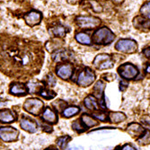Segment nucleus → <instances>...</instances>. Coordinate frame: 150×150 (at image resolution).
I'll use <instances>...</instances> for the list:
<instances>
[{"instance_id":"nucleus-1","label":"nucleus","mask_w":150,"mask_h":150,"mask_svg":"<svg viewBox=\"0 0 150 150\" xmlns=\"http://www.w3.org/2000/svg\"><path fill=\"white\" fill-rule=\"evenodd\" d=\"M115 40V34L107 27H102L94 32L92 40L97 45L106 46Z\"/></svg>"},{"instance_id":"nucleus-2","label":"nucleus","mask_w":150,"mask_h":150,"mask_svg":"<svg viewBox=\"0 0 150 150\" xmlns=\"http://www.w3.org/2000/svg\"><path fill=\"white\" fill-rule=\"evenodd\" d=\"M76 25L83 30H91L98 27L102 21L100 18L95 16H79L76 18Z\"/></svg>"},{"instance_id":"nucleus-3","label":"nucleus","mask_w":150,"mask_h":150,"mask_svg":"<svg viewBox=\"0 0 150 150\" xmlns=\"http://www.w3.org/2000/svg\"><path fill=\"white\" fill-rule=\"evenodd\" d=\"M115 49L123 53H134L138 50V43L136 42V40L131 39H121L118 40V42L115 45Z\"/></svg>"},{"instance_id":"nucleus-4","label":"nucleus","mask_w":150,"mask_h":150,"mask_svg":"<svg viewBox=\"0 0 150 150\" xmlns=\"http://www.w3.org/2000/svg\"><path fill=\"white\" fill-rule=\"evenodd\" d=\"M23 109L25 112L37 116L42 112L43 103L39 99L31 98L25 101V103H23Z\"/></svg>"},{"instance_id":"nucleus-5","label":"nucleus","mask_w":150,"mask_h":150,"mask_svg":"<svg viewBox=\"0 0 150 150\" xmlns=\"http://www.w3.org/2000/svg\"><path fill=\"white\" fill-rule=\"evenodd\" d=\"M118 72L120 76L127 80H130L135 78L138 76V69L131 63H125L119 67Z\"/></svg>"},{"instance_id":"nucleus-6","label":"nucleus","mask_w":150,"mask_h":150,"mask_svg":"<svg viewBox=\"0 0 150 150\" xmlns=\"http://www.w3.org/2000/svg\"><path fill=\"white\" fill-rule=\"evenodd\" d=\"M113 61L110 55L99 54L93 59V66L98 69H109L113 67Z\"/></svg>"},{"instance_id":"nucleus-7","label":"nucleus","mask_w":150,"mask_h":150,"mask_svg":"<svg viewBox=\"0 0 150 150\" xmlns=\"http://www.w3.org/2000/svg\"><path fill=\"white\" fill-rule=\"evenodd\" d=\"M95 79L94 73L88 67L85 69L83 71H81L77 77V84L80 86H89L93 83Z\"/></svg>"},{"instance_id":"nucleus-8","label":"nucleus","mask_w":150,"mask_h":150,"mask_svg":"<svg viewBox=\"0 0 150 150\" xmlns=\"http://www.w3.org/2000/svg\"><path fill=\"white\" fill-rule=\"evenodd\" d=\"M74 58V54L71 50H69L67 49H59L52 52L51 59L55 62H64L70 60Z\"/></svg>"},{"instance_id":"nucleus-9","label":"nucleus","mask_w":150,"mask_h":150,"mask_svg":"<svg viewBox=\"0 0 150 150\" xmlns=\"http://www.w3.org/2000/svg\"><path fill=\"white\" fill-rule=\"evenodd\" d=\"M19 132L12 127H5L0 129V139L5 142L16 141L18 138Z\"/></svg>"},{"instance_id":"nucleus-10","label":"nucleus","mask_w":150,"mask_h":150,"mask_svg":"<svg viewBox=\"0 0 150 150\" xmlns=\"http://www.w3.org/2000/svg\"><path fill=\"white\" fill-rule=\"evenodd\" d=\"M23 19L27 25L30 27H33L40 23L42 19V13L37 10H32L29 13H27L26 15H24Z\"/></svg>"},{"instance_id":"nucleus-11","label":"nucleus","mask_w":150,"mask_h":150,"mask_svg":"<svg viewBox=\"0 0 150 150\" xmlns=\"http://www.w3.org/2000/svg\"><path fill=\"white\" fill-rule=\"evenodd\" d=\"M57 76L62 79H69L73 73V67L71 64H60L57 67L56 69Z\"/></svg>"},{"instance_id":"nucleus-12","label":"nucleus","mask_w":150,"mask_h":150,"mask_svg":"<svg viewBox=\"0 0 150 150\" xmlns=\"http://www.w3.org/2000/svg\"><path fill=\"white\" fill-rule=\"evenodd\" d=\"M69 32V29L66 27L65 25L62 24H57L53 27H50L49 29V33L50 35L53 37H57V38H62L65 37L66 34Z\"/></svg>"},{"instance_id":"nucleus-13","label":"nucleus","mask_w":150,"mask_h":150,"mask_svg":"<svg viewBox=\"0 0 150 150\" xmlns=\"http://www.w3.org/2000/svg\"><path fill=\"white\" fill-rule=\"evenodd\" d=\"M134 26L136 27L137 29L144 31V32H147L150 30V21L143 18L141 16H137L134 19Z\"/></svg>"},{"instance_id":"nucleus-14","label":"nucleus","mask_w":150,"mask_h":150,"mask_svg":"<svg viewBox=\"0 0 150 150\" xmlns=\"http://www.w3.org/2000/svg\"><path fill=\"white\" fill-rule=\"evenodd\" d=\"M42 118L48 123H56L58 121V116L55 112H53L50 107H47L42 112Z\"/></svg>"},{"instance_id":"nucleus-15","label":"nucleus","mask_w":150,"mask_h":150,"mask_svg":"<svg viewBox=\"0 0 150 150\" xmlns=\"http://www.w3.org/2000/svg\"><path fill=\"white\" fill-rule=\"evenodd\" d=\"M20 126L23 130L29 132V133H34L37 130V124L35 123V122H33V120H30L28 119L21 120Z\"/></svg>"},{"instance_id":"nucleus-16","label":"nucleus","mask_w":150,"mask_h":150,"mask_svg":"<svg viewBox=\"0 0 150 150\" xmlns=\"http://www.w3.org/2000/svg\"><path fill=\"white\" fill-rule=\"evenodd\" d=\"M16 117L10 110H2L0 111V121L3 123H11L16 120Z\"/></svg>"},{"instance_id":"nucleus-17","label":"nucleus","mask_w":150,"mask_h":150,"mask_svg":"<svg viewBox=\"0 0 150 150\" xmlns=\"http://www.w3.org/2000/svg\"><path fill=\"white\" fill-rule=\"evenodd\" d=\"M28 91V87H26L23 84H15L10 88V93L13 95H18V96L25 95Z\"/></svg>"},{"instance_id":"nucleus-18","label":"nucleus","mask_w":150,"mask_h":150,"mask_svg":"<svg viewBox=\"0 0 150 150\" xmlns=\"http://www.w3.org/2000/svg\"><path fill=\"white\" fill-rule=\"evenodd\" d=\"M76 40L80 43V44H83V45H91L92 44V38L90 37L89 34L86 33H77L75 36Z\"/></svg>"},{"instance_id":"nucleus-19","label":"nucleus","mask_w":150,"mask_h":150,"mask_svg":"<svg viewBox=\"0 0 150 150\" xmlns=\"http://www.w3.org/2000/svg\"><path fill=\"white\" fill-rule=\"evenodd\" d=\"M128 132L132 136V137H138V136H142L145 132V129L137 123H131L128 127Z\"/></svg>"},{"instance_id":"nucleus-20","label":"nucleus","mask_w":150,"mask_h":150,"mask_svg":"<svg viewBox=\"0 0 150 150\" xmlns=\"http://www.w3.org/2000/svg\"><path fill=\"white\" fill-rule=\"evenodd\" d=\"M85 105L87 109L91 111H95V110H99L100 107L98 105V103L93 96L89 95L85 99Z\"/></svg>"},{"instance_id":"nucleus-21","label":"nucleus","mask_w":150,"mask_h":150,"mask_svg":"<svg viewBox=\"0 0 150 150\" xmlns=\"http://www.w3.org/2000/svg\"><path fill=\"white\" fill-rule=\"evenodd\" d=\"M104 87H105V85L103 83L102 81H98L95 86H93V94L94 96L98 98V99H101L102 96H103V90H104Z\"/></svg>"},{"instance_id":"nucleus-22","label":"nucleus","mask_w":150,"mask_h":150,"mask_svg":"<svg viewBox=\"0 0 150 150\" xmlns=\"http://www.w3.org/2000/svg\"><path fill=\"white\" fill-rule=\"evenodd\" d=\"M109 120L113 123H119V122L126 120V115L122 112H111L109 114Z\"/></svg>"},{"instance_id":"nucleus-23","label":"nucleus","mask_w":150,"mask_h":150,"mask_svg":"<svg viewBox=\"0 0 150 150\" xmlns=\"http://www.w3.org/2000/svg\"><path fill=\"white\" fill-rule=\"evenodd\" d=\"M139 13L143 18L150 21V1H147L145 4H143L139 10Z\"/></svg>"},{"instance_id":"nucleus-24","label":"nucleus","mask_w":150,"mask_h":150,"mask_svg":"<svg viewBox=\"0 0 150 150\" xmlns=\"http://www.w3.org/2000/svg\"><path fill=\"white\" fill-rule=\"evenodd\" d=\"M28 90L31 93H40L43 89L42 85L39 83V82H30L27 86Z\"/></svg>"},{"instance_id":"nucleus-25","label":"nucleus","mask_w":150,"mask_h":150,"mask_svg":"<svg viewBox=\"0 0 150 150\" xmlns=\"http://www.w3.org/2000/svg\"><path fill=\"white\" fill-rule=\"evenodd\" d=\"M79 108L76 106H71V107H67L63 111V116L66 118H70L75 116L79 112Z\"/></svg>"},{"instance_id":"nucleus-26","label":"nucleus","mask_w":150,"mask_h":150,"mask_svg":"<svg viewBox=\"0 0 150 150\" xmlns=\"http://www.w3.org/2000/svg\"><path fill=\"white\" fill-rule=\"evenodd\" d=\"M82 121H83V123L88 128L97 125V121L95 120H93L91 116H88L86 114H84L83 116H82Z\"/></svg>"},{"instance_id":"nucleus-27","label":"nucleus","mask_w":150,"mask_h":150,"mask_svg":"<svg viewBox=\"0 0 150 150\" xmlns=\"http://www.w3.org/2000/svg\"><path fill=\"white\" fill-rule=\"evenodd\" d=\"M40 96H42L43 98L45 99H52L56 96V93L52 92V91H50V90H46V89H42V91L40 92Z\"/></svg>"},{"instance_id":"nucleus-28","label":"nucleus","mask_w":150,"mask_h":150,"mask_svg":"<svg viewBox=\"0 0 150 150\" xmlns=\"http://www.w3.org/2000/svg\"><path fill=\"white\" fill-rule=\"evenodd\" d=\"M69 140H71V139L69 137V136H64V137H61L57 140V144L61 149H64Z\"/></svg>"},{"instance_id":"nucleus-29","label":"nucleus","mask_w":150,"mask_h":150,"mask_svg":"<svg viewBox=\"0 0 150 150\" xmlns=\"http://www.w3.org/2000/svg\"><path fill=\"white\" fill-rule=\"evenodd\" d=\"M138 142L141 145H146L150 143V132L149 131H146L145 135L140 136V139L138 140Z\"/></svg>"},{"instance_id":"nucleus-30","label":"nucleus","mask_w":150,"mask_h":150,"mask_svg":"<svg viewBox=\"0 0 150 150\" xmlns=\"http://www.w3.org/2000/svg\"><path fill=\"white\" fill-rule=\"evenodd\" d=\"M46 82L50 86H54L56 85V78L52 74H49L46 76Z\"/></svg>"},{"instance_id":"nucleus-31","label":"nucleus","mask_w":150,"mask_h":150,"mask_svg":"<svg viewBox=\"0 0 150 150\" xmlns=\"http://www.w3.org/2000/svg\"><path fill=\"white\" fill-rule=\"evenodd\" d=\"M72 128H73L75 130L78 131V132H82V131H84V130H85V128L81 125L80 121H78V120H76V121L74 122V123L72 124Z\"/></svg>"},{"instance_id":"nucleus-32","label":"nucleus","mask_w":150,"mask_h":150,"mask_svg":"<svg viewBox=\"0 0 150 150\" xmlns=\"http://www.w3.org/2000/svg\"><path fill=\"white\" fill-rule=\"evenodd\" d=\"M93 117H95L97 120H100L102 121H105L107 120V116L103 112H101V113H93Z\"/></svg>"},{"instance_id":"nucleus-33","label":"nucleus","mask_w":150,"mask_h":150,"mask_svg":"<svg viewBox=\"0 0 150 150\" xmlns=\"http://www.w3.org/2000/svg\"><path fill=\"white\" fill-rule=\"evenodd\" d=\"M67 150H84L83 146H76V145H74V146H71L67 148Z\"/></svg>"},{"instance_id":"nucleus-34","label":"nucleus","mask_w":150,"mask_h":150,"mask_svg":"<svg viewBox=\"0 0 150 150\" xmlns=\"http://www.w3.org/2000/svg\"><path fill=\"white\" fill-rule=\"evenodd\" d=\"M143 54L148 59H150V48H146L143 50Z\"/></svg>"},{"instance_id":"nucleus-35","label":"nucleus","mask_w":150,"mask_h":150,"mask_svg":"<svg viewBox=\"0 0 150 150\" xmlns=\"http://www.w3.org/2000/svg\"><path fill=\"white\" fill-rule=\"evenodd\" d=\"M122 150H136V148H134L130 145H125L123 147H122Z\"/></svg>"},{"instance_id":"nucleus-36","label":"nucleus","mask_w":150,"mask_h":150,"mask_svg":"<svg viewBox=\"0 0 150 150\" xmlns=\"http://www.w3.org/2000/svg\"><path fill=\"white\" fill-rule=\"evenodd\" d=\"M67 3L69 4H71V5H76L77 3H80L81 1H83V0H67Z\"/></svg>"},{"instance_id":"nucleus-37","label":"nucleus","mask_w":150,"mask_h":150,"mask_svg":"<svg viewBox=\"0 0 150 150\" xmlns=\"http://www.w3.org/2000/svg\"><path fill=\"white\" fill-rule=\"evenodd\" d=\"M108 1H112L113 3H116V4H121L124 2V0H108Z\"/></svg>"},{"instance_id":"nucleus-38","label":"nucleus","mask_w":150,"mask_h":150,"mask_svg":"<svg viewBox=\"0 0 150 150\" xmlns=\"http://www.w3.org/2000/svg\"><path fill=\"white\" fill-rule=\"evenodd\" d=\"M146 71L147 73H150V65H148V66H147V67H146Z\"/></svg>"},{"instance_id":"nucleus-39","label":"nucleus","mask_w":150,"mask_h":150,"mask_svg":"<svg viewBox=\"0 0 150 150\" xmlns=\"http://www.w3.org/2000/svg\"><path fill=\"white\" fill-rule=\"evenodd\" d=\"M47 150H52V149H47Z\"/></svg>"}]
</instances>
